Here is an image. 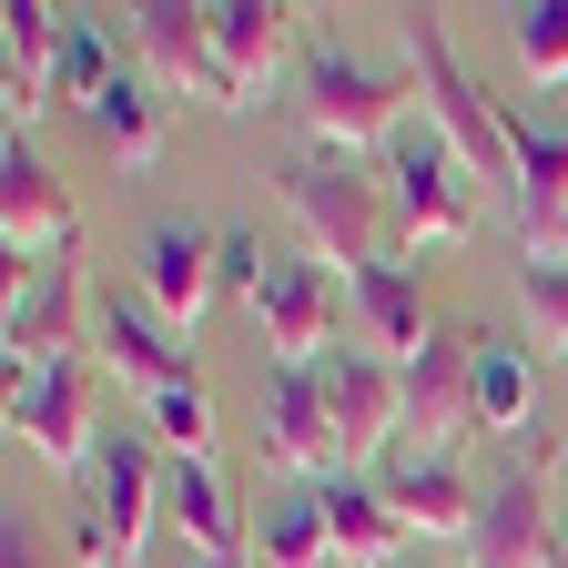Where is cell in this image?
Wrapping results in <instances>:
<instances>
[{
	"mask_svg": "<svg viewBox=\"0 0 568 568\" xmlns=\"http://www.w3.org/2000/svg\"><path fill=\"white\" fill-rule=\"evenodd\" d=\"M406 102H416L406 71H376V61H355L335 41L305 51V142H315V163H355V153H376V142L396 153Z\"/></svg>",
	"mask_w": 568,
	"mask_h": 568,
	"instance_id": "obj_1",
	"label": "cell"
},
{
	"mask_svg": "<svg viewBox=\"0 0 568 568\" xmlns=\"http://www.w3.org/2000/svg\"><path fill=\"white\" fill-rule=\"evenodd\" d=\"M396 31H406L416 92H426V132H437V142H447V153H457L467 173H508V122H497V112H487V92L467 82L447 11H396Z\"/></svg>",
	"mask_w": 568,
	"mask_h": 568,
	"instance_id": "obj_2",
	"label": "cell"
},
{
	"mask_svg": "<svg viewBox=\"0 0 568 568\" xmlns=\"http://www.w3.org/2000/svg\"><path fill=\"white\" fill-rule=\"evenodd\" d=\"M163 518V467L132 426H102V447L82 467V558L92 568H142V538Z\"/></svg>",
	"mask_w": 568,
	"mask_h": 568,
	"instance_id": "obj_3",
	"label": "cell"
},
{
	"mask_svg": "<svg viewBox=\"0 0 568 568\" xmlns=\"http://www.w3.org/2000/svg\"><path fill=\"white\" fill-rule=\"evenodd\" d=\"M467 568H558V508H548V437L528 426L518 457L477 487Z\"/></svg>",
	"mask_w": 568,
	"mask_h": 568,
	"instance_id": "obj_4",
	"label": "cell"
},
{
	"mask_svg": "<svg viewBox=\"0 0 568 568\" xmlns=\"http://www.w3.org/2000/svg\"><path fill=\"white\" fill-rule=\"evenodd\" d=\"M0 244H11V305L31 295L51 264H71V244H82L71 183L31 153V142H11V153H0Z\"/></svg>",
	"mask_w": 568,
	"mask_h": 568,
	"instance_id": "obj_5",
	"label": "cell"
},
{
	"mask_svg": "<svg viewBox=\"0 0 568 568\" xmlns=\"http://www.w3.org/2000/svg\"><path fill=\"white\" fill-rule=\"evenodd\" d=\"M284 213H295V234L315 244V264H376V244H386V183H366L355 163H295L284 173Z\"/></svg>",
	"mask_w": 568,
	"mask_h": 568,
	"instance_id": "obj_6",
	"label": "cell"
},
{
	"mask_svg": "<svg viewBox=\"0 0 568 568\" xmlns=\"http://www.w3.org/2000/svg\"><path fill=\"white\" fill-rule=\"evenodd\" d=\"M386 213H396V234H406V244H437V254L477 234L467 163L447 153L437 132H396V153H386Z\"/></svg>",
	"mask_w": 568,
	"mask_h": 568,
	"instance_id": "obj_7",
	"label": "cell"
},
{
	"mask_svg": "<svg viewBox=\"0 0 568 568\" xmlns=\"http://www.w3.org/2000/svg\"><path fill=\"white\" fill-rule=\"evenodd\" d=\"M254 325H264V355L274 366H325L335 355V315H345V295H335V274L315 264V254H264V274H254Z\"/></svg>",
	"mask_w": 568,
	"mask_h": 568,
	"instance_id": "obj_8",
	"label": "cell"
},
{
	"mask_svg": "<svg viewBox=\"0 0 568 568\" xmlns=\"http://www.w3.org/2000/svg\"><path fill=\"white\" fill-rule=\"evenodd\" d=\"M122 21H132V51L153 61V82H163V92H183V102H203V112H244V102H234L224 51H213L203 0H132Z\"/></svg>",
	"mask_w": 568,
	"mask_h": 568,
	"instance_id": "obj_9",
	"label": "cell"
},
{
	"mask_svg": "<svg viewBox=\"0 0 568 568\" xmlns=\"http://www.w3.org/2000/svg\"><path fill=\"white\" fill-rule=\"evenodd\" d=\"M11 447H31L41 467H92V355L71 366H41V376H11Z\"/></svg>",
	"mask_w": 568,
	"mask_h": 568,
	"instance_id": "obj_10",
	"label": "cell"
},
{
	"mask_svg": "<svg viewBox=\"0 0 568 568\" xmlns=\"http://www.w3.org/2000/svg\"><path fill=\"white\" fill-rule=\"evenodd\" d=\"M315 386H325V416H335V457L345 467L386 457V426H406V366H386V355H325Z\"/></svg>",
	"mask_w": 568,
	"mask_h": 568,
	"instance_id": "obj_11",
	"label": "cell"
},
{
	"mask_svg": "<svg viewBox=\"0 0 568 568\" xmlns=\"http://www.w3.org/2000/svg\"><path fill=\"white\" fill-rule=\"evenodd\" d=\"M508 193H518L528 264H568V132L508 122Z\"/></svg>",
	"mask_w": 568,
	"mask_h": 568,
	"instance_id": "obj_12",
	"label": "cell"
},
{
	"mask_svg": "<svg viewBox=\"0 0 568 568\" xmlns=\"http://www.w3.org/2000/svg\"><path fill=\"white\" fill-rule=\"evenodd\" d=\"M213 284H224V234H203V224H153L142 234V305H153L183 345L213 315Z\"/></svg>",
	"mask_w": 568,
	"mask_h": 568,
	"instance_id": "obj_13",
	"label": "cell"
},
{
	"mask_svg": "<svg viewBox=\"0 0 568 568\" xmlns=\"http://www.w3.org/2000/svg\"><path fill=\"white\" fill-rule=\"evenodd\" d=\"M254 447H264L274 467L315 477V487L345 467V457H335V416H325L315 366H264V426H254Z\"/></svg>",
	"mask_w": 568,
	"mask_h": 568,
	"instance_id": "obj_14",
	"label": "cell"
},
{
	"mask_svg": "<svg viewBox=\"0 0 568 568\" xmlns=\"http://www.w3.org/2000/svg\"><path fill=\"white\" fill-rule=\"evenodd\" d=\"M345 305L355 325H366V355H386V366H416L426 345H437V315H426V274L416 264H355L345 274Z\"/></svg>",
	"mask_w": 568,
	"mask_h": 568,
	"instance_id": "obj_15",
	"label": "cell"
},
{
	"mask_svg": "<svg viewBox=\"0 0 568 568\" xmlns=\"http://www.w3.org/2000/svg\"><path fill=\"white\" fill-rule=\"evenodd\" d=\"M203 21H213V51L234 71V102L254 112L274 92V71L295 61V21L305 11H284V0H203Z\"/></svg>",
	"mask_w": 568,
	"mask_h": 568,
	"instance_id": "obj_16",
	"label": "cell"
},
{
	"mask_svg": "<svg viewBox=\"0 0 568 568\" xmlns=\"http://www.w3.org/2000/svg\"><path fill=\"white\" fill-rule=\"evenodd\" d=\"M0 355H11V376H41V366H71V355H82V264H51L31 295L0 315Z\"/></svg>",
	"mask_w": 568,
	"mask_h": 568,
	"instance_id": "obj_17",
	"label": "cell"
},
{
	"mask_svg": "<svg viewBox=\"0 0 568 568\" xmlns=\"http://www.w3.org/2000/svg\"><path fill=\"white\" fill-rule=\"evenodd\" d=\"M102 376H122V386H142V396H163V386H183L193 376V345L142 305V295H102Z\"/></svg>",
	"mask_w": 568,
	"mask_h": 568,
	"instance_id": "obj_18",
	"label": "cell"
},
{
	"mask_svg": "<svg viewBox=\"0 0 568 568\" xmlns=\"http://www.w3.org/2000/svg\"><path fill=\"white\" fill-rule=\"evenodd\" d=\"M315 508H325V538H335V568H386V558L406 548V518H396V497H386V477H355V467H335V477L315 487Z\"/></svg>",
	"mask_w": 568,
	"mask_h": 568,
	"instance_id": "obj_19",
	"label": "cell"
},
{
	"mask_svg": "<svg viewBox=\"0 0 568 568\" xmlns=\"http://www.w3.org/2000/svg\"><path fill=\"white\" fill-rule=\"evenodd\" d=\"M386 497H396L406 538H416V528H426V538H467V528H477V487H467V467H457L447 447L386 457Z\"/></svg>",
	"mask_w": 568,
	"mask_h": 568,
	"instance_id": "obj_20",
	"label": "cell"
},
{
	"mask_svg": "<svg viewBox=\"0 0 568 568\" xmlns=\"http://www.w3.org/2000/svg\"><path fill=\"white\" fill-rule=\"evenodd\" d=\"M467 345L477 335H437L406 366V426H426V447H447L457 457V437H477V396H467Z\"/></svg>",
	"mask_w": 568,
	"mask_h": 568,
	"instance_id": "obj_21",
	"label": "cell"
},
{
	"mask_svg": "<svg viewBox=\"0 0 568 568\" xmlns=\"http://www.w3.org/2000/svg\"><path fill=\"white\" fill-rule=\"evenodd\" d=\"M467 396H477V437H528V416H538V355L508 345V335H477L467 345Z\"/></svg>",
	"mask_w": 568,
	"mask_h": 568,
	"instance_id": "obj_22",
	"label": "cell"
},
{
	"mask_svg": "<svg viewBox=\"0 0 568 568\" xmlns=\"http://www.w3.org/2000/svg\"><path fill=\"white\" fill-rule=\"evenodd\" d=\"M163 518L183 528V558H244V548H254V528H244V508H234V487L213 477V457L163 477Z\"/></svg>",
	"mask_w": 568,
	"mask_h": 568,
	"instance_id": "obj_23",
	"label": "cell"
},
{
	"mask_svg": "<svg viewBox=\"0 0 568 568\" xmlns=\"http://www.w3.org/2000/svg\"><path fill=\"white\" fill-rule=\"evenodd\" d=\"M92 142H102V163L122 173V183H142V173H163V153H173V122H163V102L142 92V82H112L92 112Z\"/></svg>",
	"mask_w": 568,
	"mask_h": 568,
	"instance_id": "obj_24",
	"label": "cell"
},
{
	"mask_svg": "<svg viewBox=\"0 0 568 568\" xmlns=\"http://www.w3.org/2000/svg\"><path fill=\"white\" fill-rule=\"evenodd\" d=\"M244 568H335V538H325V508H315V487L305 497H264V518H254V548Z\"/></svg>",
	"mask_w": 568,
	"mask_h": 568,
	"instance_id": "obj_25",
	"label": "cell"
},
{
	"mask_svg": "<svg viewBox=\"0 0 568 568\" xmlns=\"http://www.w3.org/2000/svg\"><path fill=\"white\" fill-rule=\"evenodd\" d=\"M508 51H518V82H568V0H518L508 11Z\"/></svg>",
	"mask_w": 568,
	"mask_h": 568,
	"instance_id": "obj_26",
	"label": "cell"
},
{
	"mask_svg": "<svg viewBox=\"0 0 568 568\" xmlns=\"http://www.w3.org/2000/svg\"><path fill=\"white\" fill-rule=\"evenodd\" d=\"M122 82V71H112V41H102V21H82V11H71V31H61V71H51V102H102Z\"/></svg>",
	"mask_w": 568,
	"mask_h": 568,
	"instance_id": "obj_27",
	"label": "cell"
},
{
	"mask_svg": "<svg viewBox=\"0 0 568 568\" xmlns=\"http://www.w3.org/2000/svg\"><path fill=\"white\" fill-rule=\"evenodd\" d=\"M518 315L538 355H568V264H518Z\"/></svg>",
	"mask_w": 568,
	"mask_h": 568,
	"instance_id": "obj_28",
	"label": "cell"
},
{
	"mask_svg": "<svg viewBox=\"0 0 568 568\" xmlns=\"http://www.w3.org/2000/svg\"><path fill=\"white\" fill-rule=\"evenodd\" d=\"M0 568H51V558H41V538H31L21 518H11V528H0Z\"/></svg>",
	"mask_w": 568,
	"mask_h": 568,
	"instance_id": "obj_29",
	"label": "cell"
},
{
	"mask_svg": "<svg viewBox=\"0 0 568 568\" xmlns=\"http://www.w3.org/2000/svg\"><path fill=\"white\" fill-rule=\"evenodd\" d=\"M183 568H244V558H183Z\"/></svg>",
	"mask_w": 568,
	"mask_h": 568,
	"instance_id": "obj_30",
	"label": "cell"
},
{
	"mask_svg": "<svg viewBox=\"0 0 568 568\" xmlns=\"http://www.w3.org/2000/svg\"><path fill=\"white\" fill-rule=\"evenodd\" d=\"M558 568H568V508H558Z\"/></svg>",
	"mask_w": 568,
	"mask_h": 568,
	"instance_id": "obj_31",
	"label": "cell"
}]
</instances>
